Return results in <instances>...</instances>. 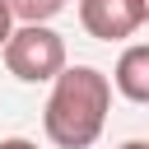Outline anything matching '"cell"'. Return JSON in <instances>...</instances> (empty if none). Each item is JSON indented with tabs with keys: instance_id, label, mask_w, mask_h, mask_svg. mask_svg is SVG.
<instances>
[{
	"instance_id": "6da1fadb",
	"label": "cell",
	"mask_w": 149,
	"mask_h": 149,
	"mask_svg": "<svg viewBox=\"0 0 149 149\" xmlns=\"http://www.w3.org/2000/svg\"><path fill=\"white\" fill-rule=\"evenodd\" d=\"M107 107H112V79L93 65H65L51 79V98L42 112L47 140L56 149H88L107 126Z\"/></svg>"
},
{
	"instance_id": "7a4b0ae2",
	"label": "cell",
	"mask_w": 149,
	"mask_h": 149,
	"mask_svg": "<svg viewBox=\"0 0 149 149\" xmlns=\"http://www.w3.org/2000/svg\"><path fill=\"white\" fill-rule=\"evenodd\" d=\"M0 51H5L9 74L23 79V84H42V79H56V74L65 70V42H61V33H51L47 23H23V28H14Z\"/></svg>"
},
{
	"instance_id": "3957f363",
	"label": "cell",
	"mask_w": 149,
	"mask_h": 149,
	"mask_svg": "<svg viewBox=\"0 0 149 149\" xmlns=\"http://www.w3.org/2000/svg\"><path fill=\"white\" fill-rule=\"evenodd\" d=\"M79 23L98 42H121L144 23L140 0H79Z\"/></svg>"
},
{
	"instance_id": "277c9868",
	"label": "cell",
	"mask_w": 149,
	"mask_h": 149,
	"mask_svg": "<svg viewBox=\"0 0 149 149\" xmlns=\"http://www.w3.org/2000/svg\"><path fill=\"white\" fill-rule=\"evenodd\" d=\"M112 84L121 98L130 102H149V42H135L116 56V70H112Z\"/></svg>"
},
{
	"instance_id": "5b68a950",
	"label": "cell",
	"mask_w": 149,
	"mask_h": 149,
	"mask_svg": "<svg viewBox=\"0 0 149 149\" xmlns=\"http://www.w3.org/2000/svg\"><path fill=\"white\" fill-rule=\"evenodd\" d=\"M5 5H9V14L23 19V23H47V19H56V14L65 9V0H5Z\"/></svg>"
},
{
	"instance_id": "8992f818",
	"label": "cell",
	"mask_w": 149,
	"mask_h": 149,
	"mask_svg": "<svg viewBox=\"0 0 149 149\" xmlns=\"http://www.w3.org/2000/svg\"><path fill=\"white\" fill-rule=\"evenodd\" d=\"M9 33H14V14H9V5L0 0V47L9 42Z\"/></svg>"
},
{
	"instance_id": "52a82bcc",
	"label": "cell",
	"mask_w": 149,
	"mask_h": 149,
	"mask_svg": "<svg viewBox=\"0 0 149 149\" xmlns=\"http://www.w3.org/2000/svg\"><path fill=\"white\" fill-rule=\"evenodd\" d=\"M0 149H37L33 140H0Z\"/></svg>"
},
{
	"instance_id": "ba28073f",
	"label": "cell",
	"mask_w": 149,
	"mask_h": 149,
	"mask_svg": "<svg viewBox=\"0 0 149 149\" xmlns=\"http://www.w3.org/2000/svg\"><path fill=\"white\" fill-rule=\"evenodd\" d=\"M121 149H149V140H126Z\"/></svg>"
},
{
	"instance_id": "9c48e42d",
	"label": "cell",
	"mask_w": 149,
	"mask_h": 149,
	"mask_svg": "<svg viewBox=\"0 0 149 149\" xmlns=\"http://www.w3.org/2000/svg\"><path fill=\"white\" fill-rule=\"evenodd\" d=\"M140 9H144V23H149V0H140Z\"/></svg>"
}]
</instances>
